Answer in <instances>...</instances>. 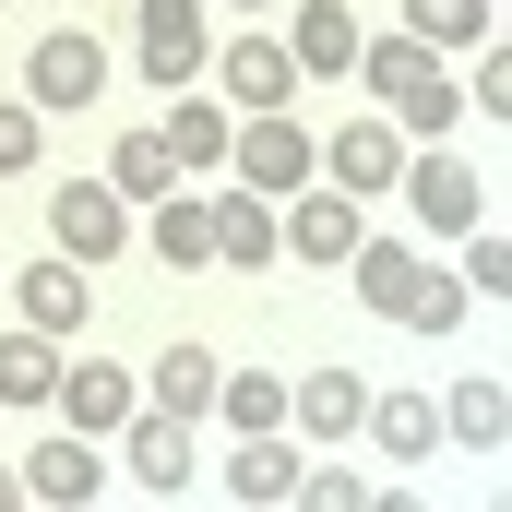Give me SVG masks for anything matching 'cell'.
I'll return each mask as SVG.
<instances>
[{
	"mask_svg": "<svg viewBox=\"0 0 512 512\" xmlns=\"http://www.w3.org/2000/svg\"><path fill=\"white\" fill-rule=\"evenodd\" d=\"M358 84L393 108V131H417V143H441V131L465 120V84H453V60L441 48H417V36H358Z\"/></svg>",
	"mask_w": 512,
	"mask_h": 512,
	"instance_id": "obj_1",
	"label": "cell"
},
{
	"mask_svg": "<svg viewBox=\"0 0 512 512\" xmlns=\"http://www.w3.org/2000/svg\"><path fill=\"white\" fill-rule=\"evenodd\" d=\"M203 60H215V0H131V72L143 84H203Z\"/></svg>",
	"mask_w": 512,
	"mask_h": 512,
	"instance_id": "obj_2",
	"label": "cell"
},
{
	"mask_svg": "<svg viewBox=\"0 0 512 512\" xmlns=\"http://www.w3.org/2000/svg\"><path fill=\"white\" fill-rule=\"evenodd\" d=\"M227 179L262 191V203H286L298 179H322V131H298L286 108H251V120L227 131Z\"/></svg>",
	"mask_w": 512,
	"mask_h": 512,
	"instance_id": "obj_3",
	"label": "cell"
},
{
	"mask_svg": "<svg viewBox=\"0 0 512 512\" xmlns=\"http://www.w3.org/2000/svg\"><path fill=\"white\" fill-rule=\"evenodd\" d=\"M96 96H108V36L48 24V36L24 48V108H36V120H72V108H96Z\"/></svg>",
	"mask_w": 512,
	"mask_h": 512,
	"instance_id": "obj_4",
	"label": "cell"
},
{
	"mask_svg": "<svg viewBox=\"0 0 512 512\" xmlns=\"http://www.w3.org/2000/svg\"><path fill=\"white\" fill-rule=\"evenodd\" d=\"M393 191H405V215H417V239H465V227L489 215V179H477V155H453V143H417Z\"/></svg>",
	"mask_w": 512,
	"mask_h": 512,
	"instance_id": "obj_5",
	"label": "cell"
},
{
	"mask_svg": "<svg viewBox=\"0 0 512 512\" xmlns=\"http://www.w3.org/2000/svg\"><path fill=\"white\" fill-rule=\"evenodd\" d=\"M358 239H370V203H358V191H334V179H298V191L274 203V251H298L310 274H322V262H346Z\"/></svg>",
	"mask_w": 512,
	"mask_h": 512,
	"instance_id": "obj_6",
	"label": "cell"
},
{
	"mask_svg": "<svg viewBox=\"0 0 512 512\" xmlns=\"http://www.w3.org/2000/svg\"><path fill=\"white\" fill-rule=\"evenodd\" d=\"M48 251H72L84 274L120 262L131 251V203L108 191V179H60V191H48Z\"/></svg>",
	"mask_w": 512,
	"mask_h": 512,
	"instance_id": "obj_7",
	"label": "cell"
},
{
	"mask_svg": "<svg viewBox=\"0 0 512 512\" xmlns=\"http://www.w3.org/2000/svg\"><path fill=\"white\" fill-rule=\"evenodd\" d=\"M12 322H36V334H60V346H72V334L96 322V274H84L72 251H36L24 274H12Z\"/></svg>",
	"mask_w": 512,
	"mask_h": 512,
	"instance_id": "obj_8",
	"label": "cell"
},
{
	"mask_svg": "<svg viewBox=\"0 0 512 512\" xmlns=\"http://www.w3.org/2000/svg\"><path fill=\"white\" fill-rule=\"evenodd\" d=\"M120 453H131V489H191L203 477V441H191V417H167V405H131L120 417Z\"/></svg>",
	"mask_w": 512,
	"mask_h": 512,
	"instance_id": "obj_9",
	"label": "cell"
},
{
	"mask_svg": "<svg viewBox=\"0 0 512 512\" xmlns=\"http://www.w3.org/2000/svg\"><path fill=\"white\" fill-rule=\"evenodd\" d=\"M358 417H370V382H358L346 358H322V370H298V382H286V429H298V441H322V453H334Z\"/></svg>",
	"mask_w": 512,
	"mask_h": 512,
	"instance_id": "obj_10",
	"label": "cell"
},
{
	"mask_svg": "<svg viewBox=\"0 0 512 512\" xmlns=\"http://www.w3.org/2000/svg\"><path fill=\"white\" fill-rule=\"evenodd\" d=\"M131 405H143V393H131L120 358H72V370H60V393H48V417H60V429H84V441H120Z\"/></svg>",
	"mask_w": 512,
	"mask_h": 512,
	"instance_id": "obj_11",
	"label": "cell"
},
{
	"mask_svg": "<svg viewBox=\"0 0 512 512\" xmlns=\"http://www.w3.org/2000/svg\"><path fill=\"white\" fill-rule=\"evenodd\" d=\"M12 477H24V501H60V512H72V501H96V489H108V453H96L84 429H48Z\"/></svg>",
	"mask_w": 512,
	"mask_h": 512,
	"instance_id": "obj_12",
	"label": "cell"
},
{
	"mask_svg": "<svg viewBox=\"0 0 512 512\" xmlns=\"http://www.w3.org/2000/svg\"><path fill=\"white\" fill-rule=\"evenodd\" d=\"M60 370H72V346L36 334V322H12V334H0V417H48Z\"/></svg>",
	"mask_w": 512,
	"mask_h": 512,
	"instance_id": "obj_13",
	"label": "cell"
},
{
	"mask_svg": "<svg viewBox=\"0 0 512 512\" xmlns=\"http://www.w3.org/2000/svg\"><path fill=\"white\" fill-rule=\"evenodd\" d=\"M322 179H334V191H358V203L393 191V179H405V131H393V120H346L334 143H322Z\"/></svg>",
	"mask_w": 512,
	"mask_h": 512,
	"instance_id": "obj_14",
	"label": "cell"
},
{
	"mask_svg": "<svg viewBox=\"0 0 512 512\" xmlns=\"http://www.w3.org/2000/svg\"><path fill=\"white\" fill-rule=\"evenodd\" d=\"M143 251L167 262V274H203V262H215V191H167V203H143Z\"/></svg>",
	"mask_w": 512,
	"mask_h": 512,
	"instance_id": "obj_15",
	"label": "cell"
},
{
	"mask_svg": "<svg viewBox=\"0 0 512 512\" xmlns=\"http://www.w3.org/2000/svg\"><path fill=\"white\" fill-rule=\"evenodd\" d=\"M417 239H382V227H370V239H358V251H346V274H358V310H370V322H405V298H417Z\"/></svg>",
	"mask_w": 512,
	"mask_h": 512,
	"instance_id": "obj_16",
	"label": "cell"
},
{
	"mask_svg": "<svg viewBox=\"0 0 512 512\" xmlns=\"http://www.w3.org/2000/svg\"><path fill=\"white\" fill-rule=\"evenodd\" d=\"M298 96V60H286V36H227V108L251 120V108H286Z\"/></svg>",
	"mask_w": 512,
	"mask_h": 512,
	"instance_id": "obj_17",
	"label": "cell"
},
{
	"mask_svg": "<svg viewBox=\"0 0 512 512\" xmlns=\"http://www.w3.org/2000/svg\"><path fill=\"white\" fill-rule=\"evenodd\" d=\"M358 429H370V441H382L393 465H429V453H441V393H370V417H358Z\"/></svg>",
	"mask_w": 512,
	"mask_h": 512,
	"instance_id": "obj_18",
	"label": "cell"
},
{
	"mask_svg": "<svg viewBox=\"0 0 512 512\" xmlns=\"http://www.w3.org/2000/svg\"><path fill=\"white\" fill-rule=\"evenodd\" d=\"M286 60L298 72H358V12L346 0H298L286 12Z\"/></svg>",
	"mask_w": 512,
	"mask_h": 512,
	"instance_id": "obj_19",
	"label": "cell"
},
{
	"mask_svg": "<svg viewBox=\"0 0 512 512\" xmlns=\"http://www.w3.org/2000/svg\"><path fill=\"white\" fill-rule=\"evenodd\" d=\"M167 155H179V179H215V167H227V96H191V84H179V108H167Z\"/></svg>",
	"mask_w": 512,
	"mask_h": 512,
	"instance_id": "obj_20",
	"label": "cell"
},
{
	"mask_svg": "<svg viewBox=\"0 0 512 512\" xmlns=\"http://www.w3.org/2000/svg\"><path fill=\"white\" fill-rule=\"evenodd\" d=\"M298 465H310V453H298L286 429H239V453H227V489H239V501H298Z\"/></svg>",
	"mask_w": 512,
	"mask_h": 512,
	"instance_id": "obj_21",
	"label": "cell"
},
{
	"mask_svg": "<svg viewBox=\"0 0 512 512\" xmlns=\"http://www.w3.org/2000/svg\"><path fill=\"white\" fill-rule=\"evenodd\" d=\"M441 441H465V453H501V441H512V393L489 382V370H465V382L441 393Z\"/></svg>",
	"mask_w": 512,
	"mask_h": 512,
	"instance_id": "obj_22",
	"label": "cell"
},
{
	"mask_svg": "<svg viewBox=\"0 0 512 512\" xmlns=\"http://www.w3.org/2000/svg\"><path fill=\"white\" fill-rule=\"evenodd\" d=\"M215 262H227V274H262V262H274V203L239 191V179L215 191Z\"/></svg>",
	"mask_w": 512,
	"mask_h": 512,
	"instance_id": "obj_23",
	"label": "cell"
},
{
	"mask_svg": "<svg viewBox=\"0 0 512 512\" xmlns=\"http://www.w3.org/2000/svg\"><path fill=\"white\" fill-rule=\"evenodd\" d=\"M108 191H120L131 215L179 191V155H167V131H120V143H108Z\"/></svg>",
	"mask_w": 512,
	"mask_h": 512,
	"instance_id": "obj_24",
	"label": "cell"
},
{
	"mask_svg": "<svg viewBox=\"0 0 512 512\" xmlns=\"http://www.w3.org/2000/svg\"><path fill=\"white\" fill-rule=\"evenodd\" d=\"M215 346H155V370H143V405H167V417H203L215 405Z\"/></svg>",
	"mask_w": 512,
	"mask_h": 512,
	"instance_id": "obj_25",
	"label": "cell"
},
{
	"mask_svg": "<svg viewBox=\"0 0 512 512\" xmlns=\"http://www.w3.org/2000/svg\"><path fill=\"white\" fill-rule=\"evenodd\" d=\"M203 417H227V429H286V382L274 370H215V405Z\"/></svg>",
	"mask_w": 512,
	"mask_h": 512,
	"instance_id": "obj_26",
	"label": "cell"
},
{
	"mask_svg": "<svg viewBox=\"0 0 512 512\" xmlns=\"http://www.w3.org/2000/svg\"><path fill=\"white\" fill-rule=\"evenodd\" d=\"M405 36L453 60V48H477V36H489V0H405Z\"/></svg>",
	"mask_w": 512,
	"mask_h": 512,
	"instance_id": "obj_27",
	"label": "cell"
},
{
	"mask_svg": "<svg viewBox=\"0 0 512 512\" xmlns=\"http://www.w3.org/2000/svg\"><path fill=\"white\" fill-rule=\"evenodd\" d=\"M453 251H465V262H453V274H465V298H512V239L489 227V215H477Z\"/></svg>",
	"mask_w": 512,
	"mask_h": 512,
	"instance_id": "obj_28",
	"label": "cell"
},
{
	"mask_svg": "<svg viewBox=\"0 0 512 512\" xmlns=\"http://www.w3.org/2000/svg\"><path fill=\"white\" fill-rule=\"evenodd\" d=\"M36 155H48V131L24 96H0V179H36Z\"/></svg>",
	"mask_w": 512,
	"mask_h": 512,
	"instance_id": "obj_29",
	"label": "cell"
},
{
	"mask_svg": "<svg viewBox=\"0 0 512 512\" xmlns=\"http://www.w3.org/2000/svg\"><path fill=\"white\" fill-rule=\"evenodd\" d=\"M298 501L310 512H370V477L358 465H298Z\"/></svg>",
	"mask_w": 512,
	"mask_h": 512,
	"instance_id": "obj_30",
	"label": "cell"
},
{
	"mask_svg": "<svg viewBox=\"0 0 512 512\" xmlns=\"http://www.w3.org/2000/svg\"><path fill=\"white\" fill-rule=\"evenodd\" d=\"M465 108L512 120V36H477V84H465Z\"/></svg>",
	"mask_w": 512,
	"mask_h": 512,
	"instance_id": "obj_31",
	"label": "cell"
},
{
	"mask_svg": "<svg viewBox=\"0 0 512 512\" xmlns=\"http://www.w3.org/2000/svg\"><path fill=\"white\" fill-rule=\"evenodd\" d=\"M12 501H24V477H12V465H0V512H12Z\"/></svg>",
	"mask_w": 512,
	"mask_h": 512,
	"instance_id": "obj_32",
	"label": "cell"
},
{
	"mask_svg": "<svg viewBox=\"0 0 512 512\" xmlns=\"http://www.w3.org/2000/svg\"><path fill=\"white\" fill-rule=\"evenodd\" d=\"M215 12H274V0H215Z\"/></svg>",
	"mask_w": 512,
	"mask_h": 512,
	"instance_id": "obj_33",
	"label": "cell"
}]
</instances>
